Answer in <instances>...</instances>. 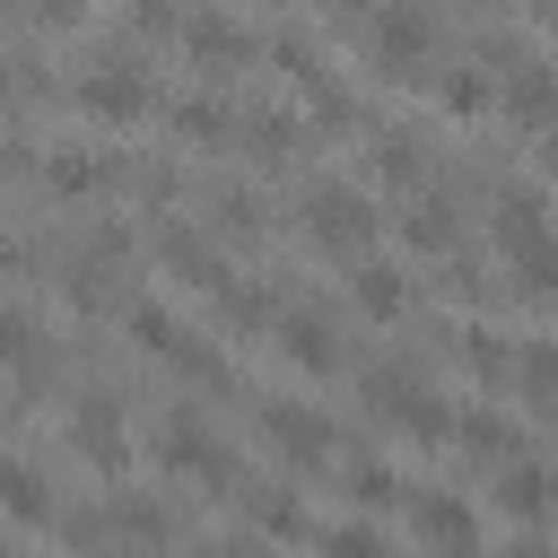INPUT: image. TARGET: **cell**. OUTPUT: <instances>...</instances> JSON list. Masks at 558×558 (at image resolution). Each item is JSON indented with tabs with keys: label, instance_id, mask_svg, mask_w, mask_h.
<instances>
[{
	"label": "cell",
	"instance_id": "cell-3",
	"mask_svg": "<svg viewBox=\"0 0 558 558\" xmlns=\"http://www.w3.org/2000/svg\"><path fill=\"white\" fill-rule=\"evenodd\" d=\"M366 44H375V70L418 78V61H427V44H436V35H427V17H418V9H401V0H392V9H375Z\"/></svg>",
	"mask_w": 558,
	"mask_h": 558
},
{
	"label": "cell",
	"instance_id": "cell-9",
	"mask_svg": "<svg viewBox=\"0 0 558 558\" xmlns=\"http://www.w3.org/2000/svg\"><path fill=\"white\" fill-rule=\"evenodd\" d=\"M157 253H166V262H174V270H183L192 288H209V296L227 288V262H218V253H209V244H201L192 227H157Z\"/></svg>",
	"mask_w": 558,
	"mask_h": 558
},
{
	"label": "cell",
	"instance_id": "cell-14",
	"mask_svg": "<svg viewBox=\"0 0 558 558\" xmlns=\"http://www.w3.org/2000/svg\"><path fill=\"white\" fill-rule=\"evenodd\" d=\"M357 305H366L375 323H392V314H401V270H384V262H357Z\"/></svg>",
	"mask_w": 558,
	"mask_h": 558
},
{
	"label": "cell",
	"instance_id": "cell-6",
	"mask_svg": "<svg viewBox=\"0 0 558 558\" xmlns=\"http://www.w3.org/2000/svg\"><path fill=\"white\" fill-rule=\"evenodd\" d=\"M305 227H314V244H331V253H349V244H366V235H375V209H366L357 192H340V183H323V192L305 201Z\"/></svg>",
	"mask_w": 558,
	"mask_h": 558
},
{
	"label": "cell",
	"instance_id": "cell-7",
	"mask_svg": "<svg viewBox=\"0 0 558 558\" xmlns=\"http://www.w3.org/2000/svg\"><path fill=\"white\" fill-rule=\"evenodd\" d=\"M418 541H436V558H480V523H471V506L462 497H418Z\"/></svg>",
	"mask_w": 558,
	"mask_h": 558
},
{
	"label": "cell",
	"instance_id": "cell-12",
	"mask_svg": "<svg viewBox=\"0 0 558 558\" xmlns=\"http://www.w3.org/2000/svg\"><path fill=\"white\" fill-rule=\"evenodd\" d=\"M0 506H9L17 523H52V497H44V480H35L26 462H0Z\"/></svg>",
	"mask_w": 558,
	"mask_h": 558
},
{
	"label": "cell",
	"instance_id": "cell-35",
	"mask_svg": "<svg viewBox=\"0 0 558 558\" xmlns=\"http://www.w3.org/2000/svg\"><path fill=\"white\" fill-rule=\"evenodd\" d=\"M9 166H17V148H0V174H9Z\"/></svg>",
	"mask_w": 558,
	"mask_h": 558
},
{
	"label": "cell",
	"instance_id": "cell-29",
	"mask_svg": "<svg viewBox=\"0 0 558 558\" xmlns=\"http://www.w3.org/2000/svg\"><path fill=\"white\" fill-rule=\"evenodd\" d=\"M445 105H453V113H480V105H488V78H480V70H453V78H445Z\"/></svg>",
	"mask_w": 558,
	"mask_h": 558
},
{
	"label": "cell",
	"instance_id": "cell-21",
	"mask_svg": "<svg viewBox=\"0 0 558 558\" xmlns=\"http://www.w3.org/2000/svg\"><path fill=\"white\" fill-rule=\"evenodd\" d=\"M174 131H183V140H218V131H227V105H209V96H183V105H174Z\"/></svg>",
	"mask_w": 558,
	"mask_h": 558
},
{
	"label": "cell",
	"instance_id": "cell-22",
	"mask_svg": "<svg viewBox=\"0 0 558 558\" xmlns=\"http://www.w3.org/2000/svg\"><path fill=\"white\" fill-rule=\"evenodd\" d=\"M44 174H52V192H96V183H105V166H96V157H78V148H61Z\"/></svg>",
	"mask_w": 558,
	"mask_h": 558
},
{
	"label": "cell",
	"instance_id": "cell-15",
	"mask_svg": "<svg viewBox=\"0 0 558 558\" xmlns=\"http://www.w3.org/2000/svg\"><path fill=\"white\" fill-rule=\"evenodd\" d=\"M497 506H506L514 523H541V514H549V480H541V471H506V488H497Z\"/></svg>",
	"mask_w": 558,
	"mask_h": 558
},
{
	"label": "cell",
	"instance_id": "cell-24",
	"mask_svg": "<svg viewBox=\"0 0 558 558\" xmlns=\"http://www.w3.org/2000/svg\"><path fill=\"white\" fill-rule=\"evenodd\" d=\"M131 340H148V349H166V357L183 349V331H174V314H166V305H131Z\"/></svg>",
	"mask_w": 558,
	"mask_h": 558
},
{
	"label": "cell",
	"instance_id": "cell-13",
	"mask_svg": "<svg viewBox=\"0 0 558 558\" xmlns=\"http://www.w3.org/2000/svg\"><path fill=\"white\" fill-rule=\"evenodd\" d=\"M183 44H192L201 61H244V35H235V17H192V26H183Z\"/></svg>",
	"mask_w": 558,
	"mask_h": 558
},
{
	"label": "cell",
	"instance_id": "cell-28",
	"mask_svg": "<svg viewBox=\"0 0 558 558\" xmlns=\"http://www.w3.org/2000/svg\"><path fill=\"white\" fill-rule=\"evenodd\" d=\"M323 558H384V541L366 523H340V532H323Z\"/></svg>",
	"mask_w": 558,
	"mask_h": 558
},
{
	"label": "cell",
	"instance_id": "cell-10",
	"mask_svg": "<svg viewBox=\"0 0 558 558\" xmlns=\"http://www.w3.org/2000/svg\"><path fill=\"white\" fill-rule=\"evenodd\" d=\"M78 453L96 471H122V410L113 401H78Z\"/></svg>",
	"mask_w": 558,
	"mask_h": 558
},
{
	"label": "cell",
	"instance_id": "cell-30",
	"mask_svg": "<svg viewBox=\"0 0 558 558\" xmlns=\"http://www.w3.org/2000/svg\"><path fill=\"white\" fill-rule=\"evenodd\" d=\"M0 357H35V323L17 305H0Z\"/></svg>",
	"mask_w": 558,
	"mask_h": 558
},
{
	"label": "cell",
	"instance_id": "cell-1",
	"mask_svg": "<svg viewBox=\"0 0 558 558\" xmlns=\"http://www.w3.org/2000/svg\"><path fill=\"white\" fill-rule=\"evenodd\" d=\"M541 209H549L541 192H506V209H497V253L514 262V288H532V296L558 288V227Z\"/></svg>",
	"mask_w": 558,
	"mask_h": 558
},
{
	"label": "cell",
	"instance_id": "cell-20",
	"mask_svg": "<svg viewBox=\"0 0 558 558\" xmlns=\"http://www.w3.org/2000/svg\"><path fill=\"white\" fill-rule=\"evenodd\" d=\"M462 445H471V453H488V462H506V453H514V427H506V418H488V410H471V418H462Z\"/></svg>",
	"mask_w": 558,
	"mask_h": 558
},
{
	"label": "cell",
	"instance_id": "cell-4",
	"mask_svg": "<svg viewBox=\"0 0 558 558\" xmlns=\"http://www.w3.org/2000/svg\"><path fill=\"white\" fill-rule=\"evenodd\" d=\"M262 436L288 453V462H331V418L314 401H270L262 410Z\"/></svg>",
	"mask_w": 558,
	"mask_h": 558
},
{
	"label": "cell",
	"instance_id": "cell-26",
	"mask_svg": "<svg viewBox=\"0 0 558 558\" xmlns=\"http://www.w3.org/2000/svg\"><path fill=\"white\" fill-rule=\"evenodd\" d=\"M349 488H357V506H392V497H401V480H392L384 462H357V471H349Z\"/></svg>",
	"mask_w": 558,
	"mask_h": 558
},
{
	"label": "cell",
	"instance_id": "cell-31",
	"mask_svg": "<svg viewBox=\"0 0 558 558\" xmlns=\"http://www.w3.org/2000/svg\"><path fill=\"white\" fill-rule=\"evenodd\" d=\"M462 349H471V366H480V375H506V366H514V357H506V340H497V331H471V340H462Z\"/></svg>",
	"mask_w": 558,
	"mask_h": 558
},
{
	"label": "cell",
	"instance_id": "cell-23",
	"mask_svg": "<svg viewBox=\"0 0 558 558\" xmlns=\"http://www.w3.org/2000/svg\"><path fill=\"white\" fill-rule=\"evenodd\" d=\"M218 305H227V323H235V331H262V323H279V314H270V296H253V288H235V279L218 288Z\"/></svg>",
	"mask_w": 558,
	"mask_h": 558
},
{
	"label": "cell",
	"instance_id": "cell-5",
	"mask_svg": "<svg viewBox=\"0 0 558 558\" xmlns=\"http://www.w3.org/2000/svg\"><path fill=\"white\" fill-rule=\"evenodd\" d=\"M78 113H96V122H140V113H148V78L122 70V61H105V70L78 78Z\"/></svg>",
	"mask_w": 558,
	"mask_h": 558
},
{
	"label": "cell",
	"instance_id": "cell-8",
	"mask_svg": "<svg viewBox=\"0 0 558 558\" xmlns=\"http://www.w3.org/2000/svg\"><path fill=\"white\" fill-rule=\"evenodd\" d=\"M157 453H166L174 471H192V480H218V488H235V462H227V445H209V436H201L192 418H174Z\"/></svg>",
	"mask_w": 558,
	"mask_h": 558
},
{
	"label": "cell",
	"instance_id": "cell-36",
	"mask_svg": "<svg viewBox=\"0 0 558 558\" xmlns=\"http://www.w3.org/2000/svg\"><path fill=\"white\" fill-rule=\"evenodd\" d=\"M549 174H558V131H549Z\"/></svg>",
	"mask_w": 558,
	"mask_h": 558
},
{
	"label": "cell",
	"instance_id": "cell-11",
	"mask_svg": "<svg viewBox=\"0 0 558 558\" xmlns=\"http://www.w3.org/2000/svg\"><path fill=\"white\" fill-rule=\"evenodd\" d=\"M279 349L305 366V375H323V366H340V349H331V331L314 323V314H279Z\"/></svg>",
	"mask_w": 558,
	"mask_h": 558
},
{
	"label": "cell",
	"instance_id": "cell-25",
	"mask_svg": "<svg viewBox=\"0 0 558 558\" xmlns=\"http://www.w3.org/2000/svg\"><path fill=\"white\" fill-rule=\"evenodd\" d=\"M244 506H253V523H262V532H270V541H296V532H305V514H296V506H288V497H262V488H253V497H244Z\"/></svg>",
	"mask_w": 558,
	"mask_h": 558
},
{
	"label": "cell",
	"instance_id": "cell-19",
	"mask_svg": "<svg viewBox=\"0 0 558 558\" xmlns=\"http://www.w3.org/2000/svg\"><path fill=\"white\" fill-rule=\"evenodd\" d=\"M244 131H253V157H288V148L305 140V131H296V113H253Z\"/></svg>",
	"mask_w": 558,
	"mask_h": 558
},
{
	"label": "cell",
	"instance_id": "cell-27",
	"mask_svg": "<svg viewBox=\"0 0 558 558\" xmlns=\"http://www.w3.org/2000/svg\"><path fill=\"white\" fill-rule=\"evenodd\" d=\"M523 384L532 392H558V340H523Z\"/></svg>",
	"mask_w": 558,
	"mask_h": 558
},
{
	"label": "cell",
	"instance_id": "cell-18",
	"mask_svg": "<svg viewBox=\"0 0 558 558\" xmlns=\"http://www.w3.org/2000/svg\"><path fill=\"white\" fill-rule=\"evenodd\" d=\"M401 235H410L418 253H445V244H453V218H445V201H418V209L401 218Z\"/></svg>",
	"mask_w": 558,
	"mask_h": 558
},
{
	"label": "cell",
	"instance_id": "cell-33",
	"mask_svg": "<svg viewBox=\"0 0 558 558\" xmlns=\"http://www.w3.org/2000/svg\"><path fill=\"white\" fill-rule=\"evenodd\" d=\"M506 558H558V549H549V541H514Z\"/></svg>",
	"mask_w": 558,
	"mask_h": 558
},
{
	"label": "cell",
	"instance_id": "cell-34",
	"mask_svg": "<svg viewBox=\"0 0 558 558\" xmlns=\"http://www.w3.org/2000/svg\"><path fill=\"white\" fill-rule=\"evenodd\" d=\"M44 17H52V26H61V17H78V0H44Z\"/></svg>",
	"mask_w": 558,
	"mask_h": 558
},
{
	"label": "cell",
	"instance_id": "cell-32",
	"mask_svg": "<svg viewBox=\"0 0 558 558\" xmlns=\"http://www.w3.org/2000/svg\"><path fill=\"white\" fill-rule=\"evenodd\" d=\"M131 17L140 26H174V0H131Z\"/></svg>",
	"mask_w": 558,
	"mask_h": 558
},
{
	"label": "cell",
	"instance_id": "cell-17",
	"mask_svg": "<svg viewBox=\"0 0 558 558\" xmlns=\"http://www.w3.org/2000/svg\"><path fill=\"white\" fill-rule=\"evenodd\" d=\"M418 166H427V157L410 148V131H384V140H375V174H384V183H418Z\"/></svg>",
	"mask_w": 558,
	"mask_h": 558
},
{
	"label": "cell",
	"instance_id": "cell-2",
	"mask_svg": "<svg viewBox=\"0 0 558 558\" xmlns=\"http://www.w3.org/2000/svg\"><path fill=\"white\" fill-rule=\"evenodd\" d=\"M366 401H375V410H384L392 427L427 436V445H436V436H445V418H453V410H445V401H436L427 384H410L401 366H375V375H366Z\"/></svg>",
	"mask_w": 558,
	"mask_h": 558
},
{
	"label": "cell",
	"instance_id": "cell-16",
	"mask_svg": "<svg viewBox=\"0 0 558 558\" xmlns=\"http://www.w3.org/2000/svg\"><path fill=\"white\" fill-rule=\"evenodd\" d=\"M506 105H514V113H523V122H558V78H549V70H523V78H514V96H506Z\"/></svg>",
	"mask_w": 558,
	"mask_h": 558
},
{
	"label": "cell",
	"instance_id": "cell-37",
	"mask_svg": "<svg viewBox=\"0 0 558 558\" xmlns=\"http://www.w3.org/2000/svg\"><path fill=\"white\" fill-rule=\"evenodd\" d=\"M340 9H366V0H340Z\"/></svg>",
	"mask_w": 558,
	"mask_h": 558
}]
</instances>
